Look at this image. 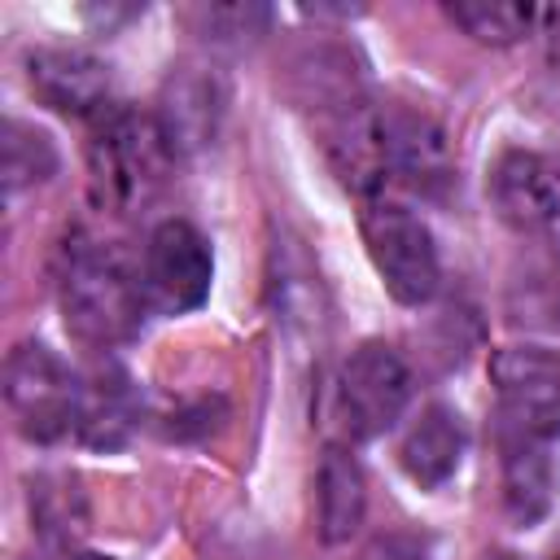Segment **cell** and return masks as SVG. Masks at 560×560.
I'll list each match as a JSON object with an SVG mask.
<instances>
[{"mask_svg": "<svg viewBox=\"0 0 560 560\" xmlns=\"http://www.w3.org/2000/svg\"><path fill=\"white\" fill-rule=\"evenodd\" d=\"M175 153L158 127L153 114H140L131 105H109L92 118L88 136V175L92 197L101 210L131 214L158 197L166 184Z\"/></svg>", "mask_w": 560, "mask_h": 560, "instance_id": "cell-1", "label": "cell"}, {"mask_svg": "<svg viewBox=\"0 0 560 560\" xmlns=\"http://www.w3.org/2000/svg\"><path fill=\"white\" fill-rule=\"evenodd\" d=\"M144 276L127 267V258L105 245L79 236L61 262V315L66 328L88 346H118L140 328L144 311Z\"/></svg>", "mask_w": 560, "mask_h": 560, "instance_id": "cell-2", "label": "cell"}, {"mask_svg": "<svg viewBox=\"0 0 560 560\" xmlns=\"http://www.w3.org/2000/svg\"><path fill=\"white\" fill-rule=\"evenodd\" d=\"M359 228H363V245H368V258L385 284V293L402 306L433 302V293L442 284V262H438V245H433V232L424 228V219L398 201L376 197V201H363Z\"/></svg>", "mask_w": 560, "mask_h": 560, "instance_id": "cell-3", "label": "cell"}, {"mask_svg": "<svg viewBox=\"0 0 560 560\" xmlns=\"http://www.w3.org/2000/svg\"><path fill=\"white\" fill-rule=\"evenodd\" d=\"M83 381L39 341H22L4 359V402L13 424L31 442H61L79 429Z\"/></svg>", "mask_w": 560, "mask_h": 560, "instance_id": "cell-4", "label": "cell"}, {"mask_svg": "<svg viewBox=\"0 0 560 560\" xmlns=\"http://www.w3.org/2000/svg\"><path fill=\"white\" fill-rule=\"evenodd\" d=\"M490 385L512 433L538 442L560 438V350L503 346L490 354Z\"/></svg>", "mask_w": 560, "mask_h": 560, "instance_id": "cell-5", "label": "cell"}, {"mask_svg": "<svg viewBox=\"0 0 560 560\" xmlns=\"http://www.w3.org/2000/svg\"><path fill=\"white\" fill-rule=\"evenodd\" d=\"M337 398L350 438H381L411 398V368L389 341H363L341 363Z\"/></svg>", "mask_w": 560, "mask_h": 560, "instance_id": "cell-6", "label": "cell"}, {"mask_svg": "<svg viewBox=\"0 0 560 560\" xmlns=\"http://www.w3.org/2000/svg\"><path fill=\"white\" fill-rule=\"evenodd\" d=\"M140 276H144V298L158 311L166 315L197 311L214 280V258H210L206 236L188 219H162L149 232Z\"/></svg>", "mask_w": 560, "mask_h": 560, "instance_id": "cell-7", "label": "cell"}, {"mask_svg": "<svg viewBox=\"0 0 560 560\" xmlns=\"http://www.w3.org/2000/svg\"><path fill=\"white\" fill-rule=\"evenodd\" d=\"M324 149H328L337 179L363 201H376L381 188L394 179L385 105H372L359 96L341 109H328L324 114Z\"/></svg>", "mask_w": 560, "mask_h": 560, "instance_id": "cell-8", "label": "cell"}, {"mask_svg": "<svg viewBox=\"0 0 560 560\" xmlns=\"http://www.w3.org/2000/svg\"><path fill=\"white\" fill-rule=\"evenodd\" d=\"M490 206L516 236H542L560 219V166L534 149H503L486 175Z\"/></svg>", "mask_w": 560, "mask_h": 560, "instance_id": "cell-9", "label": "cell"}, {"mask_svg": "<svg viewBox=\"0 0 560 560\" xmlns=\"http://www.w3.org/2000/svg\"><path fill=\"white\" fill-rule=\"evenodd\" d=\"M223 79L210 66H175L162 83L158 96V127L171 144L175 158H188L197 149H206L219 136V118H223Z\"/></svg>", "mask_w": 560, "mask_h": 560, "instance_id": "cell-10", "label": "cell"}, {"mask_svg": "<svg viewBox=\"0 0 560 560\" xmlns=\"http://www.w3.org/2000/svg\"><path fill=\"white\" fill-rule=\"evenodd\" d=\"M26 83L57 114L96 118L109 109V66L83 48H35L26 57Z\"/></svg>", "mask_w": 560, "mask_h": 560, "instance_id": "cell-11", "label": "cell"}, {"mask_svg": "<svg viewBox=\"0 0 560 560\" xmlns=\"http://www.w3.org/2000/svg\"><path fill=\"white\" fill-rule=\"evenodd\" d=\"M389 118V171L398 184H407L420 197H442L446 184L455 179L451 162V140L438 118L402 105H385Z\"/></svg>", "mask_w": 560, "mask_h": 560, "instance_id": "cell-12", "label": "cell"}, {"mask_svg": "<svg viewBox=\"0 0 560 560\" xmlns=\"http://www.w3.org/2000/svg\"><path fill=\"white\" fill-rule=\"evenodd\" d=\"M464 446H468V433H464L459 411L446 407V402H429L407 424V433L398 442V464L420 490H438L442 481L455 477V468L464 459Z\"/></svg>", "mask_w": 560, "mask_h": 560, "instance_id": "cell-13", "label": "cell"}, {"mask_svg": "<svg viewBox=\"0 0 560 560\" xmlns=\"http://www.w3.org/2000/svg\"><path fill=\"white\" fill-rule=\"evenodd\" d=\"M499 468H503V512L521 529L538 525L556 499V464L547 455V442L525 438V433H508Z\"/></svg>", "mask_w": 560, "mask_h": 560, "instance_id": "cell-14", "label": "cell"}, {"mask_svg": "<svg viewBox=\"0 0 560 560\" xmlns=\"http://www.w3.org/2000/svg\"><path fill=\"white\" fill-rule=\"evenodd\" d=\"M315 512H319V538L324 542H346L368 512V486L363 468L346 446H328L319 455L315 472Z\"/></svg>", "mask_w": 560, "mask_h": 560, "instance_id": "cell-15", "label": "cell"}, {"mask_svg": "<svg viewBox=\"0 0 560 560\" xmlns=\"http://www.w3.org/2000/svg\"><path fill=\"white\" fill-rule=\"evenodd\" d=\"M508 319L516 328H560V249H529L508 280Z\"/></svg>", "mask_w": 560, "mask_h": 560, "instance_id": "cell-16", "label": "cell"}, {"mask_svg": "<svg viewBox=\"0 0 560 560\" xmlns=\"http://www.w3.org/2000/svg\"><path fill=\"white\" fill-rule=\"evenodd\" d=\"M136 424V407H131V385L118 368H96L83 381V398H79V438L96 451H114L127 442Z\"/></svg>", "mask_w": 560, "mask_h": 560, "instance_id": "cell-17", "label": "cell"}, {"mask_svg": "<svg viewBox=\"0 0 560 560\" xmlns=\"http://www.w3.org/2000/svg\"><path fill=\"white\" fill-rule=\"evenodd\" d=\"M446 18L464 35H472L477 44L503 48V44H516V39H525L534 31L538 9L534 4H516V0H451Z\"/></svg>", "mask_w": 560, "mask_h": 560, "instance_id": "cell-18", "label": "cell"}, {"mask_svg": "<svg viewBox=\"0 0 560 560\" xmlns=\"http://www.w3.org/2000/svg\"><path fill=\"white\" fill-rule=\"evenodd\" d=\"M57 171V149L44 131L9 118L4 122V188L22 192L31 184H44Z\"/></svg>", "mask_w": 560, "mask_h": 560, "instance_id": "cell-19", "label": "cell"}, {"mask_svg": "<svg viewBox=\"0 0 560 560\" xmlns=\"http://www.w3.org/2000/svg\"><path fill=\"white\" fill-rule=\"evenodd\" d=\"M197 35H206L219 48H249L258 35H267L271 13L262 4H206L192 9Z\"/></svg>", "mask_w": 560, "mask_h": 560, "instance_id": "cell-20", "label": "cell"}, {"mask_svg": "<svg viewBox=\"0 0 560 560\" xmlns=\"http://www.w3.org/2000/svg\"><path fill=\"white\" fill-rule=\"evenodd\" d=\"M424 538L420 534H407V529H385L376 534L359 560H424Z\"/></svg>", "mask_w": 560, "mask_h": 560, "instance_id": "cell-21", "label": "cell"}, {"mask_svg": "<svg viewBox=\"0 0 560 560\" xmlns=\"http://www.w3.org/2000/svg\"><path fill=\"white\" fill-rule=\"evenodd\" d=\"M70 560H114V556H92V551H83V556H70Z\"/></svg>", "mask_w": 560, "mask_h": 560, "instance_id": "cell-22", "label": "cell"}, {"mask_svg": "<svg viewBox=\"0 0 560 560\" xmlns=\"http://www.w3.org/2000/svg\"><path fill=\"white\" fill-rule=\"evenodd\" d=\"M490 560H516V556H508V551H499V556H490Z\"/></svg>", "mask_w": 560, "mask_h": 560, "instance_id": "cell-23", "label": "cell"}, {"mask_svg": "<svg viewBox=\"0 0 560 560\" xmlns=\"http://www.w3.org/2000/svg\"><path fill=\"white\" fill-rule=\"evenodd\" d=\"M556 560H560V556H556Z\"/></svg>", "mask_w": 560, "mask_h": 560, "instance_id": "cell-24", "label": "cell"}]
</instances>
